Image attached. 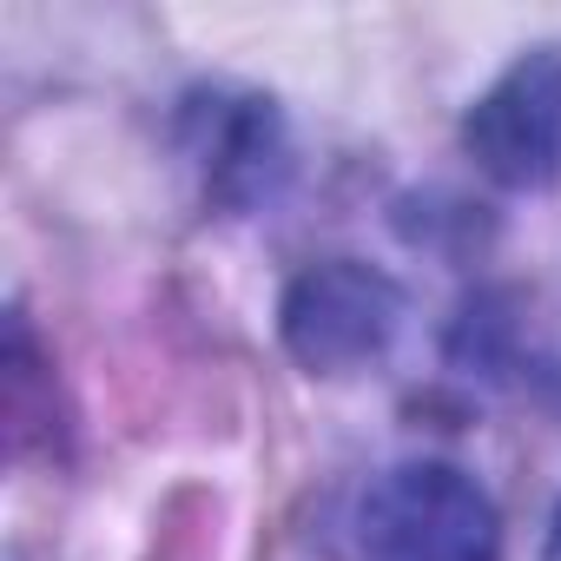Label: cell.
Returning a JSON list of instances; mask_svg holds the SVG:
<instances>
[{
  "mask_svg": "<svg viewBox=\"0 0 561 561\" xmlns=\"http://www.w3.org/2000/svg\"><path fill=\"white\" fill-rule=\"evenodd\" d=\"M469 159L508 185V192H541L561 179V54H528L515 60L462 119Z\"/></svg>",
  "mask_w": 561,
  "mask_h": 561,
  "instance_id": "obj_3",
  "label": "cell"
},
{
  "mask_svg": "<svg viewBox=\"0 0 561 561\" xmlns=\"http://www.w3.org/2000/svg\"><path fill=\"white\" fill-rule=\"evenodd\" d=\"M541 561H561V508H554V522H548V554Z\"/></svg>",
  "mask_w": 561,
  "mask_h": 561,
  "instance_id": "obj_4",
  "label": "cell"
},
{
  "mask_svg": "<svg viewBox=\"0 0 561 561\" xmlns=\"http://www.w3.org/2000/svg\"><path fill=\"white\" fill-rule=\"evenodd\" d=\"M364 561H502V515L456 462H397L357 502Z\"/></svg>",
  "mask_w": 561,
  "mask_h": 561,
  "instance_id": "obj_1",
  "label": "cell"
},
{
  "mask_svg": "<svg viewBox=\"0 0 561 561\" xmlns=\"http://www.w3.org/2000/svg\"><path fill=\"white\" fill-rule=\"evenodd\" d=\"M397 324H403V291L383 271L351 264V257L311 264L285 291V344L318 377H351V370L377 364L390 351Z\"/></svg>",
  "mask_w": 561,
  "mask_h": 561,
  "instance_id": "obj_2",
  "label": "cell"
}]
</instances>
